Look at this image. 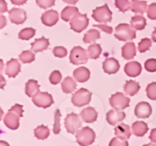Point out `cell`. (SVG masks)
<instances>
[{
    "instance_id": "22",
    "label": "cell",
    "mask_w": 156,
    "mask_h": 146,
    "mask_svg": "<svg viewBox=\"0 0 156 146\" xmlns=\"http://www.w3.org/2000/svg\"><path fill=\"white\" fill-rule=\"evenodd\" d=\"M114 131H115V135L122 139H129L131 136L130 127L124 123H121L116 126V128H114Z\"/></svg>"
},
{
    "instance_id": "3",
    "label": "cell",
    "mask_w": 156,
    "mask_h": 146,
    "mask_svg": "<svg viewBox=\"0 0 156 146\" xmlns=\"http://www.w3.org/2000/svg\"><path fill=\"white\" fill-rule=\"evenodd\" d=\"M76 138L79 145L88 146L94 143L95 139V133L93 129L86 126L76 132Z\"/></svg>"
},
{
    "instance_id": "34",
    "label": "cell",
    "mask_w": 156,
    "mask_h": 146,
    "mask_svg": "<svg viewBox=\"0 0 156 146\" xmlns=\"http://www.w3.org/2000/svg\"><path fill=\"white\" fill-rule=\"evenodd\" d=\"M19 59L23 63H30L34 61L35 55L30 50H25L19 55Z\"/></svg>"
},
{
    "instance_id": "27",
    "label": "cell",
    "mask_w": 156,
    "mask_h": 146,
    "mask_svg": "<svg viewBox=\"0 0 156 146\" xmlns=\"http://www.w3.org/2000/svg\"><path fill=\"white\" fill-rule=\"evenodd\" d=\"M130 9L134 13L144 14L147 9V2L146 1H139V0H131Z\"/></svg>"
},
{
    "instance_id": "18",
    "label": "cell",
    "mask_w": 156,
    "mask_h": 146,
    "mask_svg": "<svg viewBox=\"0 0 156 146\" xmlns=\"http://www.w3.org/2000/svg\"><path fill=\"white\" fill-rule=\"evenodd\" d=\"M80 116L82 120H83V121H85V123H92L97 120L98 114V112L94 107L88 106V107L82 109Z\"/></svg>"
},
{
    "instance_id": "4",
    "label": "cell",
    "mask_w": 156,
    "mask_h": 146,
    "mask_svg": "<svg viewBox=\"0 0 156 146\" xmlns=\"http://www.w3.org/2000/svg\"><path fill=\"white\" fill-rule=\"evenodd\" d=\"M91 94L88 90L85 88H80L72 96V103L78 107L88 104L91 100Z\"/></svg>"
},
{
    "instance_id": "16",
    "label": "cell",
    "mask_w": 156,
    "mask_h": 146,
    "mask_svg": "<svg viewBox=\"0 0 156 146\" xmlns=\"http://www.w3.org/2000/svg\"><path fill=\"white\" fill-rule=\"evenodd\" d=\"M104 71L107 74H115L120 69V63L114 58H107L103 62Z\"/></svg>"
},
{
    "instance_id": "40",
    "label": "cell",
    "mask_w": 156,
    "mask_h": 146,
    "mask_svg": "<svg viewBox=\"0 0 156 146\" xmlns=\"http://www.w3.org/2000/svg\"><path fill=\"white\" fill-rule=\"evenodd\" d=\"M56 0H36V3L40 8L47 9L48 8L53 7L55 5Z\"/></svg>"
},
{
    "instance_id": "36",
    "label": "cell",
    "mask_w": 156,
    "mask_h": 146,
    "mask_svg": "<svg viewBox=\"0 0 156 146\" xmlns=\"http://www.w3.org/2000/svg\"><path fill=\"white\" fill-rule=\"evenodd\" d=\"M152 46V40L149 38H143L140 43H139L138 50L141 53H145L150 49Z\"/></svg>"
},
{
    "instance_id": "51",
    "label": "cell",
    "mask_w": 156,
    "mask_h": 146,
    "mask_svg": "<svg viewBox=\"0 0 156 146\" xmlns=\"http://www.w3.org/2000/svg\"><path fill=\"white\" fill-rule=\"evenodd\" d=\"M152 40H153L154 42H156V27L155 28V30H154V31L152 32Z\"/></svg>"
},
{
    "instance_id": "10",
    "label": "cell",
    "mask_w": 156,
    "mask_h": 146,
    "mask_svg": "<svg viewBox=\"0 0 156 146\" xmlns=\"http://www.w3.org/2000/svg\"><path fill=\"white\" fill-rule=\"evenodd\" d=\"M32 101L38 107H42L45 109L53 104V99L51 94L49 93L39 91L32 97Z\"/></svg>"
},
{
    "instance_id": "33",
    "label": "cell",
    "mask_w": 156,
    "mask_h": 146,
    "mask_svg": "<svg viewBox=\"0 0 156 146\" xmlns=\"http://www.w3.org/2000/svg\"><path fill=\"white\" fill-rule=\"evenodd\" d=\"M36 30L32 27H26V28L22 29L18 33V38L24 40H28L30 38L33 37L35 35Z\"/></svg>"
},
{
    "instance_id": "52",
    "label": "cell",
    "mask_w": 156,
    "mask_h": 146,
    "mask_svg": "<svg viewBox=\"0 0 156 146\" xmlns=\"http://www.w3.org/2000/svg\"><path fill=\"white\" fill-rule=\"evenodd\" d=\"M0 146H10V145H9V143H7L6 141H0Z\"/></svg>"
},
{
    "instance_id": "43",
    "label": "cell",
    "mask_w": 156,
    "mask_h": 146,
    "mask_svg": "<svg viewBox=\"0 0 156 146\" xmlns=\"http://www.w3.org/2000/svg\"><path fill=\"white\" fill-rule=\"evenodd\" d=\"M109 146H129V143L126 140L120 138H114L110 141Z\"/></svg>"
},
{
    "instance_id": "42",
    "label": "cell",
    "mask_w": 156,
    "mask_h": 146,
    "mask_svg": "<svg viewBox=\"0 0 156 146\" xmlns=\"http://www.w3.org/2000/svg\"><path fill=\"white\" fill-rule=\"evenodd\" d=\"M145 68L146 71L149 72H155L156 71V59H149L146 60L145 62Z\"/></svg>"
},
{
    "instance_id": "23",
    "label": "cell",
    "mask_w": 156,
    "mask_h": 146,
    "mask_svg": "<svg viewBox=\"0 0 156 146\" xmlns=\"http://www.w3.org/2000/svg\"><path fill=\"white\" fill-rule=\"evenodd\" d=\"M133 133L139 137L144 136L149 130L148 125L143 121H136L132 125Z\"/></svg>"
},
{
    "instance_id": "17",
    "label": "cell",
    "mask_w": 156,
    "mask_h": 146,
    "mask_svg": "<svg viewBox=\"0 0 156 146\" xmlns=\"http://www.w3.org/2000/svg\"><path fill=\"white\" fill-rule=\"evenodd\" d=\"M124 71L129 77H137L141 74L142 66L138 62L133 61L125 65Z\"/></svg>"
},
{
    "instance_id": "19",
    "label": "cell",
    "mask_w": 156,
    "mask_h": 146,
    "mask_svg": "<svg viewBox=\"0 0 156 146\" xmlns=\"http://www.w3.org/2000/svg\"><path fill=\"white\" fill-rule=\"evenodd\" d=\"M136 55V48L134 43H126L122 47V56L126 60L133 59L135 57Z\"/></svg>"
},
{
    "instance_id": "15",
    "label": "cell",
    "mask_w": 156,
    "mask_h": 146,
    "mask_svg": "<svg viewBox=\"0 0 156 146\" xmlns=\"http://www.w3.org/2000/svg\"><path fill=\"white\" fill-rule=\"evenodd\" d=\"M126 117V113L121 110L111 109L107 113V121L111 126H115L117 123L123 121Z\"/></svg>"
},
{
    "instance_id": "39",
    "label": "cell",
    "mask_w": 156,
    "mask_h": 146,
    "mask_svg": "<svg viewBox=\"0 0 156 146\" xmlns=\"http://www.w3.org/2000/svg\"><path fill=\"white\" fill-rule=\"evenodd\" d=\"M50 82L52 85H57L59 82H61V79H62V75H61L60 71H58V70H55L53 72L50 74Z\"/></svg>"
},
{
    "instance_id": "5",
    "label": "cell",
    "mask_w": 156,
    "mask_h": 146,
    "mask_svg": "<svg viewBox=\"0 0 156 146\" xmlns=\"http://www.w3.org/2000/svg\"><path fill=\"white\" fill-rule=\"evenodd\" d=\"M65 127L66 131L70 134H75L82 127V121L78 114L72 113L68 114L65 118Z\"/></svg>"
},
{
    "instance_id": "37",
    "label": "cell",
    "mask_w": 156,
    "mask_h": 146,
    "mask_svg": "<svg viewBox=\"0 0 156 146\" xmlns=\"http://www.w3.org/2000/svg\"><path fill=\"white\" fill-rule=\"evenodd\" d=\"M60 117H61V113L59 109H56L54 115V125H53V132L54 134L57 135L60 132Z\"/></svg>"
},
{
    "instance_id": "7",
    "label": "cell",
    "mask_w": 156,
    "mask_h": 146,
    "mask_svg": "<svg viewBox=\"0 0 156 146\" xmlns=\"http://www.w3.org/2000/svg\"><path fill=\"white\" fill-rule=\"evenodd\" d=\"M92 18L99 23L111 22L112 20V12L107 4L101 7H97L93 10Z\"/></svg>"
},
{
    "instance_id": "49",
    "label": "cell",
    "mask_w": 156,
    "mask_h": 146,
    "mask_svg": "<svg viewBox=\"0 0 156 146\" xmlns=\"http://www.w3.org/2000/svg\"><path fill=\"white\" fill-rule=\"evenodd\" d=\"M64 2L70 5H76L79 2V0H62Z\"/></svg>"
},
{
    "instance_id": "1",
    "label": "cell",
    "mask_w": 156,
    "mask_h": 146,
    "mask_svg": "<svg viewBox=\"0 0 156 146\" xmlns=\"http://www.w3.org/2000/svg\"><path fill=\"white\" fill-rule=\"evenodd\" d=\"M23 106L21 105L16 104L11 107L9 109V112L5 114L4 117L5 125L7 126L9 129L15 130L19 127V118L23 116Z\"/></svg>"
},
{
    "instance_id": "2",
    "label": "cell",
    "mask_w": 156,
    "mask_h": 146,
    "mask_svg": "<svg viewBox=\"0 0 156 146\" xmlns=\"http://www.w3.org/2000/svg\"><path fill=\"white\" fill-rule=\"evenodd\" d=\"M114 36L119 40L126 42L135 39L136 33L135 29L133 28L131 25L127 24H120L116 27Z\"/></svg>"
},
{
    "instance_id": "29",
    "label": "cell",
    "mask_w": 156,
    "mask_h": 146,
    "mask_svg": "<svg viewBox=\"0 0 156 146\" xmlns=\"http://www.w3.org/2000/svg\"><path fill=\"white\" fill-rule=\"evenodd\" d=\"M79 12L78 8L75 6H67L61 12V18L65 21H71L72 18Z\"/></svg>"
},
{
    "instance_id": "38",
    "label": "cell",
    "mask_w": 156,
    "mask_h": 146,
    "mask_svg": "<svg viewBox=\"0 0 156 146\" xmlns=\"http://www.w3.org/2000/svg\"><path fill=\"white\" fill-rule=\"evenodd\" d=\"M146 94L149 99L156 100V82L149 84L146 88Z\"/></svg>"
},
{
    "instance_id": "44",
    "label": "cell",
    "mask_w": 156,
    "mask_h": 146,
    "mask_svg": "<svg viewBox=\"0 0 156 146\" xmlns=\"http://www.w3.org/2000/svg\"><path fill=\"white\" fill-rule=\"evenodd\" d=\"M147 15L150 19L156 20V3H152L148 8Z\"/></svg>"
},
{
    "instance_id": "48",
    "label": "cell",
    "mask_w": 156,
    "mask_h": 146,
    "mask_svg": "<svg viewBox=\"0 0 156 146\" xmlns=\"http://www.w3.org/2000/svg\"><path fill=\"white\" fill-rule=\"evenodd\" d=\"M1 13H4L5 12H7V4L4 0H1Z\"/></svg>"
},
{
    "instance_id": "50",
    "label": "cell",
    "mask_w": 156,
    "mask_h": 146,
    "mask_svg": "<svg viewBox=\"0 0 156 146\" xmlns=\"http://www.w3.org/2000/svg\"><path fill=\"white\" fill-rule=\"evenodd\" d=\"M1 20H2V26H1V28H2V27H4V26L6 24V23H7V21H6L5 18V17L3 16V15H1Z\"/></svg>"
},
{
    "instance_id": "35",
    "label": "cell",
    "mask_w": 156,
    "mask_h": 146,
    "mask_svg": "<svg viewBox=\"0 0 156 146\" xmlns=\"http://www.w3.org/2000/svg\"><path fill=\"white\" fill-rule=\"evenodd\" d=\"M115 6L120 12L124 13L130 9L131 4L129 0H115Z\"/></svg>"
},
{
    "instance_id": "25",
    "label": "cell",
    "mask_w": 156,
    "mask_h": 146,
    "mask_svg": "<svg viewBox=\"0 0 156 146\" xmlns=\"http://www.w3.org/2000/svg\"><path fill=\"white\" fill-rule=\"evenodd\" d=\"M140 89V84L135 81L129 80L126 82L124 85L125 94L129 96H134L139 92Z\"/></svg>"
},
{
    "instance_id": "32",
    "label": "cell",
    "mask_w": 156,
    "mask_h": 146,
    "mask_svg": "<svg viewBox=\"0 0 156 146\" xmlns=\"http://www.w3.org/2000/svg\"><path fill=\"white\" fill-rule=\"evenodd\" d=\"M101 51V46L99 44L93 43L88 47V55L91 59H97L100 56Z\"/></svg>"
},
{
    "instance_id": "8",
    "label": "cell",
    "mask_w": 156,
    "mask_h": 146,
    "mask_svg": "<svg viewBox=\"0 0 156 146\" xmlns=\"http://www.w3.org/2000/svg\"><path fill=\"white\" fill-rule=\"evenodd\" d=\"M88 22H89V20L86 14L84 15V14L78 12L70 21V27L74 31L80 33L85 28H87L88 26Z\"/></svg>"
},
{
    "instance_id": "53",
    "label": "cell",
    "mask_w": 156,
    "mask_h": 146,
    "mask_svg": "<svg viewBox=\"0 0 156 146\" xmlns=\"http://www.w3.org/2000/svg\"><path fill=\"white\" fill-rule=\"evenodd\" d=\"M143 146H156V144H152V143H149V144H144V145H143Z\"/></svg>"
},
{
    "instance_id": "20",
    "label": "cell",
    "mask_w": 156,
    "mask_h": 146,
    "mask_svg": "<svg viewBox=\"0 0 156 146\" xmlns=\"http://www.w3.org/2000/svg\"><path fill=\"white\" fill-rule=\"evenodd\" d=\"M50 45V41L44 36L36 39L31 43V50L34 53H39L47 50Z\"/></svg>"
},
{
    "instance_id": "24",
    "label": "cell",
    "mask_w": 156,
    "mask_h": 146,
    "mask_svg": "<svg viewBox=\"0 0 156 146\" xmlns=\"http://www.w3.org/2000/svg\"><path fill=\"white\" fill-rule=\"evenodd\" d=\"M40 91V85L37 81L30 79L25 85V94L29 97H33L37 93Z\"/></svg>"
},
{
    "instance_id": "30",
    "label": "cell",
    "mask_w": 156,
    "mask_h": 146,
    "mask_svg": "<svg viewBox=\"0 0 156 146\" xmlns=\"http://www.w3.org/2000/svg\"><path fill=\"white\" fill-rule=\"evenodd\" d=\"M101 37L100 31L95 29H91L86 33H85L83 37V41L85 43H94L98 39Z\"/></svg>"
},
{
    "instance_id": "13",
    "label": "cell",
    "mask_w": 156,
    "mask_h": 146,
    "mask_svg": "<svg viewBox=\"0 0 156 146\" xmlns=\"http://www.w3.org/2000/svg\"><path fill=\"white\" fill-rule=\"evenodd\" d=\"M59 14L55 10H49L41 15V21L43 24L48 27H52L58 22Z\"/></svg>"
},
{
    "instance_id": "12",
    "label": "cell",
    "mask_w": 156,
    "mask_h": 146,
    "mask_svg": "<svg viewBox=\"0 0 156 146\" xmlns=\"http://www.w3.org/2000/svg\"><path fill=\"white\" fill-rule=\"evenodd\" d=\"M152 113L151 105L147 102H140L137 103L135 108V115L138 118L146 119L149 118Z\"/></svg>"
},
{
    "instance_id": "28",
    "label": "cell",
    "mask_w": 156,
    "mask_h": 146,
    "mask_svg": "<svg viewBox=\"0 0 156 146\" xmlns=\"http://www.w3.org/2000/svg\"><path fill=\"white\" fill-rule=\"evenodd\" d=\"M62 85V91L66 93V94L72 93L76 89V87H77L76 82H75L74 79L73 78L69 77V76L65 78V79L62 82V85Z\"/></svg>"
},
{
    "instance_id": "21",
    "label": "cell",
    "mask_w": 156,
    "mask_h": 146,
    "mask_svg": "<svg viewBox=\"0 0 156 146\" xmlns=\"http://www.w3.org/2000/svg\"><path fill=\"white\" fill-rule=\"evenodd\" d=\"M90 71L85 67H79L73 71V76L77 82L83 83L90 78Z\"/></svg>"
},
{
    "instance_id": "45",
    "label": "cell",
    "mask_w": 156,
    "mask_h": 146,
    "mask_svg": "<svg viewBox=\"0 0 156 146\" xmlns=\"http://www.w3.org/2000/svg\"><path fill=\"white\" fill-rule=\"evenodd\" d=\"M94 27H98L101 30H103L104 32L107 33H112L113 28L110 26L107 25V24H94Z\"/></svg>"
},
{
    "instance_id": "46",
    "label": "cell",
    "mask_w": 156,
    "mask_h": 146,
    "mask_svg": "<svg viewBox=\"0 0 156 146\" xmlns=\"http://www.w3.org/2000/svg\"><path fill=\"white\" fill-rule=\"evenodd\" d=\"M149 139L152 141V142L156 143V128L152 129L151 131L150 135H149Z\"/></svg>"
},
{
    "instance_id": "47",
    "label": "cell",
    "mask_w": 156,
    "mask_h": 146,
    "mask_svg": "<svg viewBox=\"0 0 156 146\" xmlns=\"http://www.w3.org/2000/svg\"><path fill=\"white\" fill-rule=\"evenodd\" d=\"M11 2L15 5H22L27 2V0H10Z\"/></svg>"
},
{
    "instance_id": "26",
    "label": "cell",
    "mask_w": 156,
    "mask_h": 146,
    "mask_svg": "<svg viewBox=\"0 0 156 146\" xmlns=\"http://www.w3.org/2000/svg\"><path fill=\"white\" fill-rule=\"evenodd\" d=\"M130 25L135 30H143L146 26V18L142 15H135L131 18Z\"/></svg>"
},
{
    "instance_id": "9",
    "label": "cell",
    "mask_w": 156,
    "mask_h": 146,
    "mask_svg": "<svg viewBox=\"0 0 156 146\" xmlns=\"http://www.w3.org/2000/svg\"><path fill=\"white\" fill-rule=\"evenodd\" d=\"M88 55L85 49L81 47H75L71 50L69 55L70 62L73 65H80L85 64L88 62Z\"/></svg>"
},
{
    "instance_id": "31",
    "label": "cell",
    "mask_w": 156,
    "mask_h": 146,
    "mask_svg": "<svg viewBox=\"0 0 156 146\" xmlns=\"http://www.w3.org/2000/svg\"><path fill=\"white\" fill-rule=\"evenodd\" d=\"M34 132V136L40 140L46 139L50 135V129L47 126L44 125L37 126Z\"/></svg>"
},
{
    "instance_id": "6",
    "label": "cell",
    "mask_w": 156,
    "mask_h": 146,
    "mask_svg": "<svg viewBox=\"0 0 156 146\" xmlns=\"http://www.w3.org/2000/svg\"><path fill=\"white\" fill-rule=\"evenodd\" d=\"M110 104L117 110H123L129 106L130 99L126 97L123 93L117 92L110 97Z\"/></svg>"
},
{
    "instance_id": "14",
    "label": "cell",
    "mask_w": 156,
    "mask_h": 146,
    "mask_svg": "<svg viewBox=\"0 0 156 146\" xmlns=\"http://www.w3.org/2000/svg\"><path fill=\"white\" fill-rule=\"evenodd\" d=\"M21 71V64L17 59H11L5 67V74L9 78H15Z\"/></svg>"
},
{
    "instance_id": "11",
    "label": "cell",
    "mask_w": 156,
    "mask_h": 146,
    "mask_svg": "<svg viewBox=\"0 0 156 146\" xmlns=\"http://www.w3.org/2000/svg\"><path fill=\"white\" fill-rule=\"evenodd\" d=\"M9 15L10 21L15 24H23L27 19V14L22 9L13 8L9 12Z\"/></svg>"
},
{
    "instance_id": "41",
    "label": "cell",
    "mask_w": 156,
    "mask_h": 146,
    "mask_svg": "<svg viewBox=\"0 0 156 146\" xmlns=\"http://www.w3.org/2000/svg\"><path fill=\"white\" fill-rule=\"evenodd\" d=\"M53 53L56 57L63 58L67 56V50L63 47H56L53 48Z\"/></svg>"
}]
</instances>
